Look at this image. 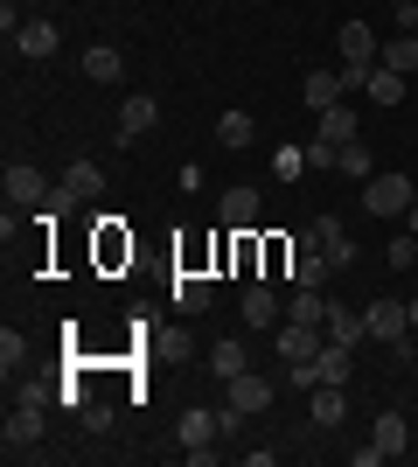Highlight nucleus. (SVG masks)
<instances>
[{"label":"nucleus","instance_id":"obj_1","mask_svg":"<svg viewBox=\"0 0 418 467\" xmlns=\"http://www.w3.org/2000/svg\"><path fill=\"white\" fill-rule=\"evenodd\" d=\"M335 49H342V84H349V98L362 91V84H370V70H377V28H370V21H342V36H335Z\"/></svg>","mask_w":418,"mask_h":467},{"label":"nucleus","instance_id":"obj_2","mask_svg":"<svg viewBox=\"0 0 418 467\" xmlns=\"http://www.w3.org/2000/svg\"><path fill=\"white\" fill-rule=\"evenodd\" d=\"M412 202H418V182L404 168H377V175L362 182V210L370 216H404Z\"/></svg>","mask_w":418,"mask_h":467},{"label":"nucleus","instance_id":"obj_3","mask_svg":"<svg viewBox=\"0 0 418 467\" xmlns=\"http://www.w3.org/2000/svg\"><path fill=\"white\" fill-rule=\"evenodd\" d=\"M307 244H314V252H328V265H335V273H349V265H356V237L342 231V216H314V223L293 237V252H307Z\"/></svg>","mask_w":418,"mask_h":467},{"label":"nucleus","instance_id":"obj_4","mask_svg":"<svg viewBox=\"0 0 418 467\" xmlns=\"http://www.w3.org/2000/svg\"><path fill=\"white\" fill-rule=\"evenodd\" d=\"M0 189H7V210H49V202H56L49 175H42V168H28V161H7Z\"/></svg>","mask_w":418,"mask_h":467},{"label":"nucleus","instance_id":"obj_5","mask_svg":"<svg viewBox=\"0 0 418 467\" xmlns=\"http://www.w3.org/2000/svg\"><path fill=\"white\" fill-rule=\"evenodd\" d=\"M105 195V168H91V161H70V182L56 189V202L49 210H70V202H98Z\"/></svg>","mask_w":418,"mask_h":467},{"label":"nucleus","instance_id":"obj_6","mask_svg":"<svg viewBox=\"0 0 418 467\" xmlns=\"http://www.w3.org/2000/svg\"><path fill=\"white\" fill-rule=\"evenodd\" d=\"M362 321H370V335H383V342H404L412 307H404V300H370V307H362Z\"/></svg>","mask_w":418,"mask_h":467},{"label":"nucleus","instance_id":"obj_7","mask_svg":"<svg viewBox=\"0 0 418 467\" xmlns=\"http://www.w3.org/2000/svg\"><path fill=\"white\" fill-rule=\"evenodd\" d=\"M0 440H7V453H28L42 440V405H21L15 398V411H7V432H0Z\"/></svg>","mask_w":418,"mask_h":467},{"label":"nucleus","instance_id":"obj_8","mask_svg":"<svg viewBox=\"0 0 418 467\" xmlns=\"http://www.w3.org/2000/svg\"><path fill=\"white\" fill-rule=\"evenodd\" d=\"M217 216L230 223V231H251V223H259V189H251V182H238V189H223Z\"/></svg>","mask_w":418,"mask_h":467},{"label":"nucleus","instance_id":"obj_9","mask_svg":"<svg viewBox=\"0 0 418 467\" xmlns=\"http://www.w3.org/2000/svg\"><path fill=\"white\" fill-rule=\"evenodd\" d=\"M300 98H307V112H328V105H342V98H349V84H342V70H307Z\"/></svg>","mask_w":418,"mask_h":467},{"label":"nucleus","instance_id":"obj_10","mask_svg":"<svg viewBox=\"0 0 418 467\" xmlns=\"http://www.w3.org/2000/svg\"><path fill=\"white\" fill-rule=\"evenodd\" d=\"M56 42H63L56 21H21V28H15V57H36L42 63V57H56Z\"/></svg>","mask_w":418,"mask_h":467},{"label":"nucleus","instance_id":"obj_11","mask_svg":"<svg viewBox=\"0 0 418 467\" xmlns=\"http://www.w3.org/2000/svg\"><path fill=\"white\" fill-rule=\"evenodd\" d=\"M230 405H238L244 419H259V411L272 405V384H265L259 370H244V377H230Z\"/></svg>","mask_w":418,"mask_h":467},{"label":"nucleus","instance_id":"obj_12","mask_svg":"<svg viewBox=\"0 0 418 467\" xmlns=\"http://www.w3.org/2000/svg\"><path fill=\"white\" fill-rule=\"evenodd\" d=\"M209 370H217L223 384H230V377H244V370H251V349H244V335H223L217 349H209Z\"/></svg>","mask_w":418,"mask_h":467},{"label":"nucleus","instance_id":"obj_13","mask_svg":"<svg viewBox=\"0 0 418 467\" xmlns=\"http://www.w3.org/2000/svg\"><path fill=\"white\" fill-rule=\"evenodd\" d=\"M307 419H314V426H342V419H349V384H321Z\"/></svg>","mask_w":418,"mask_h":467},{"label":"nucleus","instance_id":"obj_14","mask_svg":"<svg viewBox=\"0 0 418 467\" xmlns=\"http://www.w3.org/2000/svg\"><path fill=\"white\" fill-rule=\"evenodd\" d=\"M154 119H160V105L147 91H133L126 98V112H119V140H139V133H154Z\"/></svg>","mask_w":418,"mask_h":467},{"label":"nucleus","instance_id":"obj_15","mask_svg":"<svg viewBox=\"0 0 418 467\" xmlns=\"http://www.w3.org/2000/svg\"><path fill=\"white\" fill-rule=\"evenodd\" d=\"M279 356H286V363H307V356H321V335L307 328V321H286V328H279Z\"/></svg>","mask_w":418,"mask_h":467},{"label":"nucleus","instance_id":"obj_16","mask_svg":"<svg viewBox=\"0 0 418 467\" xmlns=\"http://www.w3.org/2000/svg\"><path fill=\"white\" fill-rule=\"evenodd\" d=\"M321 328H328V342H349V349H356L362 335H370V321H362V314H349V307H335V300H328V321H321Z\"/></svg>","mask_w":418,"mask_h":467},{"label":"nucleus","instance_id":"obj_17","mask_svg":"<svg viewBox=\"0 0 418 467\" xmlns=\"http://www.w3.org/2000/svg\"><path fill=\"white\" fill-rule=\"evenodd\" d=\"M328 279H335L328 252H314V244H307V252H293V286H328Z\"/></svg>","mask_w":418,"mask_h":467},{"label":"nucleus","instance_id":"obj_18","mask_svg":"<svg viewBox=\"0 0 418 467\" xmlns=\"http://www.w3.org/2000/svg\"><path fill=\"white\" fill-rule=\"evenodd\" d=\"M272 321H279V293L251 286V293H244V328H272Z\"/></svg>","mask_w":418,"mask_h":467},{"label":"nucleus","instance_id":"obj_19","mask_svg":"<svg viewBox=\"0 0 418 467\" xmlns=\"http://www.w3.org/2000/svg\"><path fill=\"white\" fill-rule=\"evenodd\" d=\"M84 78L112 84V78H119V49H112V42H91V49H84Z\"/></svg>","mask_w":418,"mask_h":467},{"label":"nucleus","instance_id":"obj_20","mask_svg":"<svg viewBox=\"0 0 418 467\" xmlns=\"http://www.w3.org/2000/svg\"><path fill=\"white\" fill-rule=\"evenodd\" d=\"M321 140H335V147H349V140H356V112H349V98L321 112Z\"/></svg>","mask_w":418,"mask_h":467},{"label":"nucleus","instance_id":"obj_21","mask_svg":"<svg viewBox=\"0 0 418 467\" xmlns=\"http://www.w3.org/2000/svg\"><path fill=\"white\" fill-rule=\"evenodd\" d=\"M217 140H223V147H251V140H259V119H251V112H223Z\"/></svg>","mask_w":418,"mask_h":467},{"label":"nucleus","instance_id":"obj_22","mask_svg":"<svg viewBox=\"0 0 418 467\" xmlns=\"http://www.w3.org/2000/svg\"><path fill=\"white\" fill-rule=\"evenodd\" d=\"M362 91H370V105H404V78H398V70H383V63L370 70V84H362Z\"/></svg>","mask_w":418,"mask_h":467},{"label":"nucleus","instance_id":"obj_23","mask_svg":"<svg viewBox=\"0 0 418 467\" xmlns=\"http://www.w3.org/2000/svg\"><path fill=\"white\" fill-rule=\"evenodd\" d=\"M175 307L181 314H202V307H209V279H202V273H181L175 279Z\"/></svg>","mask_w":418,"mask_h":467},{"label":"nucleus","instance_id":"obj_24","mask_svg":"<svg viewBox=\"0 0 418 467\" xmlns=\"http://www.w3.org/2000/svg\"><path fill=\"white\" fill-rule=\"evenodd\" d=\"M321 384H349V342H321Z\"/></svg>","mask_w":418,"mask_h":467},{"label":"nucleus","instance_id":"obj_25","mask_svg":"<svg viewBox=\"0 0 418 467\" xmlns=\"http://www.w3.org/2000/svg\"><path fill=\"white\" fill-rule=\"evenodd\" d=\"M217 440V411H181V447H209Z\"/></svg>","mask_w":418,"mask_h":467},{"label":"nucleus","instance_id":"obj_26","mask_svg":"<svg viewBox=\"0 0 418 467\" xmlns=\"http://www.w3.org/2000/svg\"><path fill=\"white\" fill-rule=\"evenodd\" d=\"M370 440H377L383 453H404V411H377V426H370Z\"/></svg>","mask_w":418,"mask_h":467},{"label":"nucleus","instance_id":"obj_27","mask_svg":"<svg viewBox=\"0 0 418 467\" xmlns=\"http://www.w3.org/2000/svg\"><path fill=\"white\" fill-rule=\"evenodd\" d=\"M335 168H342L349 182H370V175H377V161H370V147H362V140H349V147H342Z\"/></svg>","mask_w":418,"mask_h":467},{"label":"nucleus","instance_id":"obj_28","mask_svg":"<svg viewBox=\"0 0 418 467\" xmlns=\"http://www.w3.org/2000/svg\"><path fill=\"white\" fill-rule=\"evenodd\" d=\"M272 175L279 182H300V175H307V147H279V154H272Z\"/></svg>","mask_w":418,"mask_h":467},{"label":"nucleus","instance_id":"obj_29","mask_svg":"<svg viewBox=\"0 0 418 467\" xmlns=\"http://www.w3.org/2000/svg\"><path fill=\"white\" fill-rule=\"evenodd\" d=\"M28 356V335H15V328H0V370L15 377V363Z\"/></svg>","mask_w":418,"mask_h":467},{"label":"nucleus","instance_id":"obj_30","mask_svg":"<svg viewBox=\"0 0 418 467\" xmlns=\"http://www.w3.org/2000/svg\"><path fill=\"white\" fill-rule=\"evenodd\" d=\"M412 258H418V237H412V231L391 237V265H398V273H412Z\"/></svg>","mask_w":418,"mask_h":467},{"label":"nucleus","instance_id":"obj_31","mask_svg":"<svg viewBox=\"0 0 418 467\" xmlns=\"http://www.w3.org/2000/svg\"><path fill=\"white\" fill-rule=\"evenodd\" d=\"M286 370H293V390H321V363L314 356H307V363H286Z\"/></svg>","mask_w":418,"mask_h":467},{"label":"nucleus","instance_id":"obj_32","mask_svg":"<svg viewBox=\"0 0 418 467\" xmlns=\"http://www.w3.org/2000/svg\"><path fill=\"white\" fill-rule=\"evenodd\" d=\"M15 398H21V405H56L63 390H56V384H21V390H15Z\"/></svg>","mask_w":418,"mask_h":467},{"label":"nucleus","instance_id":"obj_33","mask_svg":"<svg viewBox=\"0 0 418 467\" xmlns=\"http://www.w3.org/2000/svg\"><path fill=\"white\" fill-rule=\"evenodd\" d=\"M238 432H244V411L223 405V411H217V440H238Z\"/></svg>","mask_w":418,"mask_h":467},{"label":"nucleus","instance_id":"obj_34","mask_svg":"<svg viewBox=\"0 0 418 467\" xmlns=\"http://www.w3.org/2000/svg\"><path fill=\"white\" fill-rule=\"evenodd\" d=\"M404 307H412V328H418V300H404Z\"/></svg>","mask_w":418,"mask_h":467}]
</instances>
